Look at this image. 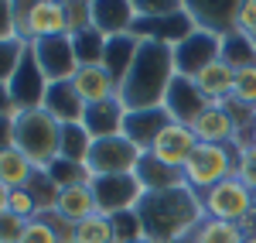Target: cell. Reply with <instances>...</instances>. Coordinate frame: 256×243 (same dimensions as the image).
I'll use <instances>...</instances> for the list:
<instances>
[{"label":"cell","instance_id":"1","mask_svg":"<svg viewBox=\"0 0 256 243\" xmlns=\"http://www.w3.org/2000/svg\"><path fill=\"white\" fill-rule=\"evenodd\" d=\"M137 216L144 223V240L184 243L192 240L198 223L205 219V209H202V195H195L188 185H181L168 192H144Z\"/></svg>","mask_w":256,"mask_h":243},{"label":"cell","instance_id":"2","mask_svg":"<svg viewBox=\"0 0 256 243\" xmlns=\"http://www.w3.org/2000/svg\"><path fill=\"white\" fill-rule=\"evenodd\" d=\"M174 48L158 41H140V52L126 79L120 86V103L126 110H154L164 106L168 86L174 82Z\"/></svg>","mask_w":256,"mask_h":243},{"label":"cell","instance_id":"3","mask_svg":"<svg viewBox=\"0 0 256 243\" xmlns=\"http://www.w3.org/2000/svg\"><path fill=\"white\" fill-rule=\"evenodd\" d=\"M236 168H239V144H198L188 164L181 168V175L195 195H205L218 182L232 178Z\"/></svg>","mask_w":256,"mask_h":243},{"label":"cell","instance_id":"4","mask_svg":"<svg viewBox=\"0 0 256 243\" xmlns=\"http://www.w3.org/2000/svg\"><path fill=\"white\" fill-rule=\"evenodd\" d=\"M10 14H14V38H20L24 45L68 35L65 0H31V4L10 0Z\"/></svg>","mask_w":256,"mask_h":243},{"label":"cell","instance_id":"5","mask_svg":"<svg viewBox=\"0 0 256 243\" xmlns=\"http://www.w3.org/2000/svg\"><path fill=\"white\" fill-rule=\"evenodd\" d=\"M58 130L44 110H24L14 117V147L28 154L34 168H48L58 158Z\"/></svg>","mask_w":256,"mask_h":243},{"label":"cell","instance_id":"6","mask_svg":"<svg viewBox=\"0 0 256 243\" xmlns=\"http://www.w3.org/2000/svg\"><path fill=\"white\" fill-rule=\"evenodd\" d=\"M144 151L134 147L123 134L116 137H102V141H92V151H89V175L92 178H102V175H134L137 171Z\"/></svg>","mask_w":256,"mask_h":243},{"label":"cell","instance_id":"7","mask_svg":"<svg viewBox=\"0 0 256 243\" xmlns=\"http://www.w3.org/2000/svg\"><path fill=\"white\" fill-rule=\"evenodd\" d=\"M256 195L239 182L236 175L218 182L216 188H208L202 195V209H205V219H222V223H239L242 216L253 212Z\"/></svg>","mask_w":256,"mask_h":243},{"label":"cell","instance_id":"8","mask_svg":"<svg viewBox=\"0 0 256 243\" xmlns=\"http://www.w3.org/2000/svg\"><path fill=\"white\" fill-rule=\"evenodd\" d=\"M48 86H52V82L44 79V72H41L38 59H34V48L28 45V48H24V59H20V65L14 69V76H10V82H7L14 110H18V113H24V110H41Z\"/></svg>","mask_w":256,"mask_h":243},{"label":"cell","instance_id":"9","mask_svg":"<svg viewBox=\"0 0 256 243\" xmlns=\"http://www.w3.org/2000/svg\"><path fill=\"white\" fill-rule=\"evenodd\" d=\"M92 195H96V209L102 216H120L137 209L144 199V185L137 182V175H102L92 178Z\"/></svg>","mask_w":256,"mask_h":243},{"label":"cell","instance_id":"10","mask_svg":"<svg viewBox=\"0 0 256 243\" xmlns=\"http://www.w3.org/2000/svg\"><path fill=\"white\" fill-rule=\"evenodd\" d=\"M218 55H222V38L212 35V31L195 28L184 41L174 45V72L184 76V79H195L205 65L218 62Z\"/></svg>","mask_w":256,"mask_h":243},{"label":"cell","instance_id":"11","mask_svg":"<svg viewBox=\"0 0 256 243\" xmlns=\"http://www.w3.org/2000/svg\"><path fill=\"white\" fill-rule=\"evenodd\" d=\"M195 31V21L188 14V7L181 4L171 14H158V18H137L134 21V35L140 41H158V45H171L174 48L178 41H184Z\"/></svg>","mask_w":256,"mask_h":243},{"label":"cell","instance_id":"12","mask_svg":"<svg viewBox=\"0 0 256 243\" xmlns=\"http://www.w3.org/2000/svg\"><path fill=\"white\" fill-rule=\"evenodd\" d=\"M34 59H38L41 72L48 82H72L76 72H79V62H76V52H72V38L68 35H58V38H44L34 41Z\"/></svg>","mask_w":256,"mask_h":243},{"label":"cell","instance_id":"13","mask_svg":"<svg viewBox=\"0 0 256 243\" xmlns=\"http://www.w3.org/2000/svg\"><path fill=\"white\" fill-rule=\"evenodd\" d=\"M198 147V137L195 130L188 127V123H168L164 130H160V137L154 141V147L147 151V154H154L160 164H168V168H174V171H181L184 164H188V158L195 154Z\"/></svg>","mask_w":256,"mask_h":243},{"label":"cell","instance_id":"14","mask_svg":"<svg viewBox=\"0 0 256 243\" xmlns=\"http://www.w3.org/2000/svg\"><path fill=\"white\" fill-rule=\"evenodd\" d=\"M208 106V100L198 93V86L184 76H174V82L168 86V96H164V110L174 123H192L202 117V110Z\"/></svg>","mask_w":256,"mask_h":243},{"label":"cell","instance_id":"15","mask_svg":"<svg viewBox=\"0 0 256 243\" xmlns=\"http://www.w3.org/2000/svg\"><path fill=\"white\" fill-rule=\"evenodd\" d=\"M168 123H171V117H168V110H164V106H154V110H126V120H123V137L147 154Z\"/></svg>","mask_w":256,"mask_h":243},{"label":"cell","instance_id":"16","mask_svg":"<svg viewBox=\"0 0 256 243\" xmlns=\"http://www.w3.org/2000/svg\"><path fill=\"white\" fill-rule=\"evenodd\" d=\"M188 14L195 21V28L202 31H212V35H229L236 28V11L239 0H184Z\"/></svg>","mask_w":256,"mask_h":243},{"label":"cell","instance_id":"17","mask_svg":"<svg viewBox=\"0 0 256 243\" xmlns=\"http://www.w3.org/2000/svg\"><path fill=\"white\" fill-rule=\"evenodd\" d=\"M198 144H236V120L226 110V103H208L202 117L192 123Z\"/></svg>","mask_w":256,"mask_h":243},{"label":"cell","instance_id":"18","mask_svg":"<svg viewBox=\"0 0 256 243\" xmlns=\"http://www.w3.org/2000/svg\"><path fill=\"white\" fill-rule=\"evenodd\" d=\"M134 0H92V28L102 31L106 38L113 35H130L134 31Z\"/></svg>","mask_w":256,"mask_h":243},{"label":"cell","instance_id":"19","mask_svg":"<svg viewBox=\"0 0 256 243\" xmlns=\"http://www.w3.org/2000/svg\"><path fill=\"white\" fill-rule=\"evenodd\" d=\"M41 110L58 123V127H65V123H82L86 103H82V96L76 93V86H72V82H52V86H48V93H44Z\"/></svg>","mask_w":256,"mask_h":243},{"label":"cell","instance_id":"20","mask_svg":"<svg viewBox=\"0 0 256 243\" xmlns=\"http://www.w3.org/2000/svg\"><path fill=\"white\" fill-rule=\"evenodd\" d=\"M123 120H126V106L120 103V96H113V100H106V103H92L82 113V127L92 134V141L123 134Z\"/></svg>","mask_w":256,"mask_h":243},{"label":"cell","instance_id":"21","mask_svg":"<svg viewBox=\"0 0 256 243\" xmlns=\"http://www.w3.org/2000/svg\"><path fill=\"white\" fill-rule=\"evenodd\" d=\"M72 86H76V93L82 96L86 106L120 96V86L113 82V76H110L102 65H82L79 72H76V79H72Z\"/></svg>","mask_w":256,"mask_h":243},{"label":"cell","instance_id":"22","mask_svg":"<svg viewBox=\"0 0 256 243\" xmlns=\"http://www.w3.org/2000/svg\"><path fill=\"white\" fill-rule=\"evenodd\" d=\"M140 52V38L130 31V35H113V38H106V52H102V69L113 76L116 86H123L126 79V72H130V65L137 59Z\"/></svg>","mask_w":256,"mask_h":243},{"label":"cell","instance_id":"23","mask_svg":"<svg viewBox=\"0 0 256 243\" xmlns=\"http://www.w3.org/2000/svg\"><path fill=\"white\" fill-rule=\"evenodd\" d=\"M192 82L198 86V93H202L208 103H226V100H232L236 72H232L226 62L218 59V62H212V65H205V69H202Z\"/></svg>","mask_w":256,"mask_h":243},{"label":"cell","instance_id":"24","mask_svg":"<svg viewBox=\"0 0 256 243\" xmlns=\"http://www.w3.org/2000/svg\"><path fill=\"white\" fill-rule=\"evenodd\" d=\"M55 212L68 223H82L89 216H96V195H92V185H72V188H62Z\"/></svg>","mask_w":256,"mask_h":243},{"label":"cell","instance_id":"25","mask_svg":"<svg viewBox=\"0 0 256 243\" xmlns=\"http://www.w3.org/2000/svg\"><path fill=\"white\" fill-rule=\"evenodd\" d=\"M134 175L144 185V192H168V188H181L184 185V175L174 171V168H168V164H160L154 154H144Z\"/></svg>","mask_w":256,"mask_h":243},{"label":"cell","instance_id":"26","mask_svg":"<svg viewBox=\"0 0 256 243\" xmlns=\"http://www.w3.org/2000/svg\"><path fill=\"white\" fill-rule=\"evenodd\" d=\"M34 171H38V168L31 164V158L20 154L18 147H10V151L0 154V185H4L7 192H14V188H28V182H31Z\"/></svg>","mask_w":256,"mask_h":243},{"label":"cell","instance_id":"27","mask_svg":"<svg viewBox=\"0 0 256 243\" xmlns=\"http://www.w3.org/2000/svg\"><path fill=\"white\" fill-rule=\"evenodd\" d=\"M218 59L226 62L232 72H242V69H253L256 65V41H250L239 31H229L222 35V55Z\"/></svg>","mask_w":256,"mask_h":243},{"label":"cell","instance_id":"28","mask_svg":"<svg viewBox=\"0 0 256 243\" xmlns=\"http://www.w3.org/2000/svg\"><path fill=\"white\" fill-rule=\"evenodd\" d=\"M89 151H92V134L82 123H65L58 130V158L86 164L89 161Z\"/></svg>","mask_w":256,"mask_h":243},{"label":"cell","instance_id":"29","mask_svg":"<svg viewBox=\"0 0 256 243\" xmlns=\"http://www.w3.org/2000/svg\"><path fill=\"white\" fill-rule=\"evenodd\" d=\"M192 243H250L242 236L239 223H222V219H202L192 233Z\"/></svg>","mask_w":256,"mask_h":243},{"label":"cell","instance_id":"30","mask_svg":"<svg viewBox=\"0 0 256 243\" xmlns=\"http://www.w3.org/2000/svg\"><path fill=\"white\" fill-rule=\"evenodd\" d=\"M72 52H76V62L82 65H102V52H106V35L89 28L82 35H72Z\"/></svg>","mask_w":256,"mask_h":243},{"label":"cell","instance_id":"31","mask_svg":"<svg viewBox=\"0 0 256 243\" xmlns=\"http://www.w3.org/2000/svg\"><path fill=\"white\" fill-rule=\"evenodd\" d=\"M44 171H48L52 182L58 185V192H62V188H72V185H89V182H92L89 168L79 164V161H68V158H55Z\"/></svg>","mask_w":256,"mask_h":243},{"label":"cell","instance_id":"32","mask_svg":"<svg viewBox=\"0 0 256 243\" xmlns=\"http://www.w3.org/2000/svg\"><path fill=\"white\" fill-rule=\"evenodd\" d=\"M76 243H113V219L96 212V216L76 223Z\"/></svg>","mask_w":256,"mask_h":243},{"label":"cell","instance_id":"33","mask_svg":"<svg viewBox=\"0 0 256 243\" xmlns=\"http://www.w3.org/2000/svg\"><path fill=\"white\" fill-rule=\"evenodd\" d=\"M28 192H31V199L38 202L41 216H44V212H55V202H58V185L48 178V171H44V168H38V171L31 175Z\"/></svg>","mask_w":256,"mask_h":243},{"label":"cell","instance_id":"34","mask_svg":"<svg viewBox=\"0 0 256 243\" xmlns=\"http://www.w3.org/2000/svg\"><path fill=\"white\" fill-rule=\"evenodd\" d=\"M110 219H113V243H137V240H144V223H140L137 209L120 212V216H110Z\"/></svg>","mask_w":256,"mask_h":243},{"label":"cell","instance_id":"35","mask_svg":"<svg viewBox=\"0 0 256 243\" xmlns=\"http://www.w3.org/2000/svg\"><path fill=\"white\" fill-rule=\"evenodd\" d=\"M65 24H68V38L89 31L92 28V0H65Z\"/></svg>","mask_w":256,"mask_h":243},{"label":"cell","instance_id":"36","mask_svg":"<svg viewBox=\"0 0 256 243\" xmlns=\"http://www.w3.org/2000/svg\"><path fill=\"white\" fill-rule=\"evenodd\" d=\"M24 41L20 38H0V82H10V76H14V69L20 65V59H24Z\"/></svg>","mask_w":256,"mask_h":243},{"label":"cell","instance_id":"37","mask_svg":"<svg viewBox=\"0 0 256 243\" xmlns=\"http://www.w3.org/2000/svg\"><path fill=\"white\" fill-rule=\"evenodd\" d=\"M7 212H14V216L24 219V223H31V219H38V216H41L38 202L31 199V192H28V188H14V192L7 195Z\"/></svg>","mask_w":256,"mask_h":243},{"label":"cell","instance_id":"38","mask_svg":"<svg viewBox=\"0 0 256 243\" xmlns=\"http://www.w3.org/2000/svg\"><path fill=\"white\" fill-rule=\"evenodd\" d=\"M232 100L256 110V65L253 69H242L236 72V86H232Z\"/></svg>","mask_w":256,"mask_h":243},{"label":"cell","instance_id":"39","mask_svg":"<svg viewBox=\"0 0 256 243\" xmlns=\"http://www.w3.org/2000/svg\"><path fill=\"white\" fill-rule=\"evenodd\" d=\"M18 243H58V233H55V226L48 223V216H38V219H31L24 226Z\"/></svg>","mask_w":256,"mask_h":243},{"label":"cell","instance_id":"40","mask_svg":"<svg viewBox=\"0 0 256 243\" xmlns=\"http://www.w3.org/2000/svg\"><path fill=\"white\" fill-rule=\"evenodd\" d=\"M236 178L250 192L256 195V144H250V147H239V168H236Z\"/></svg>","mask_w":256,"mask_h":243},{"label":"cell","instance_id":"41","mask_svg":"<svg viewBox=\"0 0 256 243\" xmlns=\"http://www.w3.org/2000/svg\"><path fill=\"white\" fill-rule=\"evenodd\" d=\"M239 35H246L250 41H256V0H239V11H236V28Z\"/></svg>","mask_w":256,"mask_h":243},{"label":"cell","instance_id":"42","mask_svg":"<svg viewBox=\"0 0 256 243\" xmlns=\"http://www.w3.org/2000/svg\"><path fill=\"white\" fill-rule=\"evenodd\" d=\"M184 0H134V11L137 18H158V14H171L178 11Z\"/></svg>","mask_w":256,"mask_h":243},{"label":"cell","instance_id":"43","mask_svg":"<svg viewBox=\"0 0 256 243\" xmlns=\"http://www.w3.org/2000/svg\"><path fill=\"white\" fill-rule=\"evenodd\" d=\"M24 219H18L14 212H0V243H18L20 240V233H24Z\"/></svg>","mask_w":256,"mask_h":243},{"label":"cell","instance_id":"44","mask_svg":"<svg viewBox=\"0 0 256 243\" xmlns=\"http://www.w3.org/2000/svg\"><path fill=\"white\" fill-rule=\"evenodd\" d=\"M14 117L18 113H0V154L14 147Z\"/></svg>","mask_w":256,"mask_h":243},{"label":"cell","instance_id":"45","mask_svg":"<svg viewBox=\"0 0 256 243\" xmlns=\"http://www.w3.org/2000/svg\"><path fill=\"white\" fill-rule=\"evenodd\" d=\"M0 38H14V14L7 0H0Z\"/></svg>","mask_w":256,"mask_h":243},{"label":"cell","instance_id":"46","mask_svg":"<svg viewBox=\"0 0 256 243\" xmlns=\"http://www.w3.org/2000/svg\"><path fill=\"white\" fill-rule=\"evenodd\" d=\"M0 113H18L14 103H10V89H7V82H0Z\"/></svg>","mask_w":256,"mask_h":243},{"label":"cell","instance_id":"47","mask_svg":"<svg viewBox=\"0 0 256 243\" xmlns=\"http://www.w3.org/2000/svg\"><path fill=\"white\" fill-rule=\"evenodd\" d=\"M7 195H10V192H7V188H4V185H0V212H4V209H7Z\"/></svg>","mask_w":256,"mask_h":243},{"label":"cell","instance_id":"48","mask_svg":"<svg viewBox=\"0 0 256 243\" xmlns=\"http://www.w3.org/2000/svg\"><path fill=\"white\" fill-rule=\"evenodd\" d=\"M250 144H256V120H253V134H250Z\"/></svg>","mask_w":256,"mask_h":243},{"label":"cell","instance_id":"49","mask_svg":"<svg viewBox=\"0 0 256 243\" xmlns=\"http://www.w3.org/2000/svg\"><path fill=\"white\" fill-rule=\"evenodd\" d=\"M137 243H150V240H137Z\"/></svg>","mask_w":256,"mask_h":243},{"label":"cell","instance_id":"50","mask_svg":"<svg viewBox=\"0 0 256 243\" xmlns=\"http://www.w3.org/2000/svg\"><path fill=\"white\" fill-rule=\"evenodd\" d=\"M253 209H256V202H253Z\"/></svg>","mask_w":256,"mask_h":243},{"label":"cell","instance_id":"51","mask_svg":"<svg viewBox=\"0 0 256 243\" xmlns=\"http://www.w3.org/2000/svg\"><path fill=\"white\" fill-rule=\"evenodd\" d=\"M253 243H256V240H253Z\"/></svg>","mask_w":256,"mask_h":243}]
</instances>
